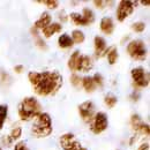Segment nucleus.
Listing matches in <instances>:
<instances>
[{"instance_id": "72a5a7b5", "label": "nucleus", "mask_w": 150, "mask_h": 150, "mask_svg": "<svg viewBox=\"0 0 150 150\" xmlns=\"http://www.w3.org/2000/svg\"><path fill=\"white\" fill-rule=\"evenodd\" d=\"M149 143H142L139 148H137V150H149Z\"/></svg>"}, {"instance_id": "cd10ccee", "label": "nucleus", "mask_w": 150, "mask_h": 150, "mask_svg": "<svg viewBox=\"0 0 150 150\" xmlns=\"http://www.w3.org/2000/svg\"><path fill=\"white\" fill-rule=\"evenodd\" d=\"M81 82H82V79H81L79 75L73 74L72 76H71V83L74 86L75 88L80 87V86H81Z\"/></svg>"}, {"instance_id": "f704fd0d", "label": "nucleus", "mask_w": 150, "mask_h": 150, "mask_svg": "<svg viewBox=\"0 0 150 150\" xmlns=\"http://www.w3.org/2000/svg\"><path fill=\"white\" fill-rule=\"evenodd\" d=\"M106 4L105 1H94V5H96L97 8H103V5Z\"/></svg>"}, {"instance_id": "393cba45", "label": "nucleus", "mask_w": 150, "mask_h": 150, "mask_svg": "<svg viewBox=\"0 0 150 150\" xmlns=\"http://www.w3.org/2000/svg\"><path fill=\"white\" fill-rule=\"evenodd\" d=\"M21 135H22L21 127H15V128L12 129L11 134H9V140L11 141H16V140H19L20 137H21Z\"/></svg>"}, {"instance_id": "1a4fd4ad", "label": "nucleus", "mask_w": 150, "mask_h": 150, "mask_svg": "<svg viewBox=\"0 0 150 150\" xmlns=\"http://www.w3.org/2000/svg\"><path fill=\"white\" fill-rule=\"evenodd\" d=\"M93 67H94V61H93L91 57L83 56V54L79 57V60H77V64H76V71L86 73V72L91 71Z\"/></svg>"}, {"instance_id": "20e7f679", "label": "nucleus", "mask_w": 150, "mask_h": 150, "mask_svg": "<svg viewBox=\"0 0 150 150\" xmlns=\"http://www.w3.org/2000/svg\"><path fill=\"white\" fill-rule=\"evenodd\" d=\"M127 52L134 60L142 61L147 58V47L141 39H135L128 43L127 45Z\"/></svg>"}, {"instance_id": "2f4dec72", "label": "nucleus", "mask_w": 150, "mask_h": 150, "mask_svg": "<svg viewBox=\"0 0 150 150\" xmlns=\"http://www.w3.org/2000/svg\"><path fill=\"white\" fill-rule=\"evenodd\" d=\"M37 45L39 46V49H40V50H46V49H47V46H46L45 42H44L40 37H37Z\"/></svg>"}, {"instance_id": "aec40b11", "label": "nucleus", "mask_w": 150, "mask_h": 150, "mask_svg": "<svg viewBox=\"0 0 150 150\" xmlns=\"http://www.w3.org/2000/svg\"><path fill=\"white\" fill-rule=\"evenodd\" d=\"M81 56V53L79 51H75L74 53L71 56L69 60H68V68L71 71L75 72L76 71V64H77V60H79V57Z\"/></svg>"}, {"instance_id": "9b49d317", "label": "nucleus", "mask_w": 150, "mask_h": 150, "mask_svg": "<svg viewBox=\"0 0 150 150\" xmlns=\"http://www.w3.org/2000/svg\"><path fill=\"white\" fill-rule=\"evenodd\" d=\"M61 30H62V25L60 23H57V22L56 23H51V24H49L47 27H45L43 29V35L46 38H50L57 33H60Z\"/></svg>"}, {"instance_id": "39448f33", "label": "nucleus", "mask_w": 150, "mask_h": 150, "mask_svg": "<svg viewBox=\"0 0 150 150\" xmlns=\"http://www.w3.org/2000/svg\"><path fill=\"white\" fill-rule=\"evenodd\" d=\"M133 83L136 88H146L149 84V74L143 67H135L131 72Z\"/></svg>"}, {"instance_id": "7ed1b4c3", "label": "nucleus", "mask_w": 150, "mask_h": 150, "mask_svg": "<svg viewBox=\"0 0 150 150\" xmlns=\"http://www.w3.org/2000/svg\"><path fill=\"white\" fill-rule=\"evenodd\" d=\"M34 136L36 137H46L52 133V120L47 113H39L35 118L34 126L31 128Z\"/></svg>"}, {"instance_id": "423d86ee", "label": "nucleus", "mask_w": 150, "mask_h": 150, "mask_svg": "<svg viewBox=\"0 0 150 150\" xmlns=\"http://www.w3.org/2000/svg\"><path fill=\"white\" fill-rule=\"evenodd\" d=\"M109 126L108 117L104 112H98L94 115V119L90 122V129L95 134H100Z\"/></svg>"}, {"instance_id": "a878e982", "label": "nucleus", "mask_w": 150, "mask_h": 150, "mask_svg": "<svg viewBox=\"0 0 150 150\" xmlns=\"http://www.w3.org/2000/svg\"><path fill=\"white\" fill-rule=\"evenodd\" d=\"M132 29H133L135 33H142V31H144V29H146V23H144V22H135V23L132 25Z\"/></svg>"}, {"instance_id": "b1692460", "label": "nucleus", "mask_w": 150, "mask_h": 150, "mask_svg": "<svg viewBox=\"0 0 150 150\" xmlns=\"http://www.w3.org/2000/svg\"><path fill=\"white\" fill-rule=\"evenodd\" d=\"M117 102H118V99H117V97L112 94H109L105 96V98H104V103H105V105L108 106V108H113L115 104H117Z\"/></svg>"}, {"instance_id": "dca6fc26", "label": "nucleus", "mask_w": 150, "mask_h": 150, "mask_svg": "<svg viewBox=\"0 0 150 150\" xmlns=\"http://www.w3.org/2000/svg\"><path fill=\"white\" fill-rule=\"evenodd\" d=\"M75 141H76V137L72 133H66V134L61 135V137H60V144H61L62 148L69 146L71 143H73Z\"/></svg>"}, {"instance_id": "0eeeda50", "label": "nucleus", "mask_w": 150, "mask_h": 150, "mask_svg": "<svg viewBox=\"0 0 150 150\" xmlns=\"http://www.w3.org/2000/svg\"><path fill=\"white\" fill-rule=\"evenodd\" d=\"M136 6V2L129 1V0H122L119 2V6L117 8V19L119 22H122L127 19L132 13L134 12Z\"/></svg>"}, {"instance_id": "c85d7f7f", "label": "nucleus", "mask_w": 150, "mask_h": 150, "mask_svg": "<svg viewBox=\"0 0 150 150\" xmlns=\"http://www.w3.org/2000/svg\"><path fill=\"white\" fill-rule=\"evenodd\" d=\"M93 80H94L95 84H96V87L98 86L99 88H102L103 87V83H104V81H103V76L100 74H95L94 76H93Z\"/></svg>"}, {"instance_id": "ddd939ff", "label": "nucleus", "mask_w": 150, "mask_h": 150, "mask_svg": "<svg viewBox=\"0 0 150 150\" xmlns=\"http://www.w3.org/2000/svg\"><path fill=\"white\" fill-rule=\"evenodd\" d=\"M100 30L106 35H111L114 30L113 20L111 18H103L100 20Z\"/></svg>"}, {"instance_id": "2eb2a0df", "label": "nucleus", "mask_w": 150, "mask_h": 150, "mask_svg": "<svg viewBox=\"0 0 150 150\" xmlns=\"http://www.w3.org/2000/svg\"><path fill=\"white\" fill-rule=\"evenodd\" d=\"M81 84H82V87L84 88V90H86L87 93H93L95 89H96V84H95L93 77H90V76L83 77Z\"/></svg>"}, {"instance_id": "473e14b6", "label": "nucleus", "mask_w": 150, "mask_h": 150, "mask_svg": "<svg viewBox=\"0 0 150 150\" xmlns=\"http://www.w3.org/2000/svg\"><path fill=\"white\" fill-rule=\"evenodd\" d=\"M14 150H28V148H27V146H25L24 142H19L18 144H15Z\"/></svg>"}, {"instance_id": "7c9ffc66", "label": "nucleus", "mask_w": 150, "mask_h": 150, "mask_svg": "<svg viewBox=\"0 0 150 150\" xmlns=\"http://www.w3.org/2000/svg\"><path fill=\"white\" fill-rule=\"evenodd\" d=\"M139 133H140V134H142V135L148 136V135H149V126H148L147 124H144V122H143V125L141 126V128H140Z\"/></svg>"}, {"instance_id": "f3484780", "label": "nucleus", "mask_w": 150, "mask_h": 150, "mask_svg": "<svg viewBox=\"0 0 150 150\" xmlns=\"http://www.w3.org/2000/svg\"><path fill=\"white\" fill-rule=\"evenodd\" d=\"M81 15H82V18H83V21H84L86 25H88V24H91V23H94V21H95V14H94V12H93L91 9H89V8H84Z\"/></svg>"}, {"instance_id": "f03ea898", "label": "nucleus", "mask_w": 150, "mask_h": 150, "mask_svg": "<svg viewBox=\"0 0 150 150\" xmlns=\"http://www.w3.org/2000/svg\"><path fill=\"white\" fill-rule=\"evenodd\" d=\"M42 113V106L35 97H25L19 105V117L23 121L35 119Z\"/></svg>"}, {"instance_id": "6e6552de", "label": "nucleus", "mask_w": 150, "mask_h": 150, "mask_svg": "<svg viewBox=\"0 0 150 150\" xmlns=\"http://www.w3.org/2000/svg\"><path fill=\"white\" fill-rule=\"evenodd\" d=\"M79 112L80 115L82 118V120L87 124H90L91 120L94 119L95 115V105L93 102L90 100H87L84 103H82L80 106H79Z\"/></svg>"}, {"instance_id": "4c0bfd02", "label": "nucleus", "mask_w": 150, "mask_h": 150, "mask_svg": "<svg viewBox=\"0 0 150 150\" xmlns=\"http://www.w3.org/2000/svg\"><path fill=\"white\" fill-rule=\"evenodd\" d=\"M81 150H87V149H86V148H82V149H81Z\"/></svg>"}, {"instance_id": "9d476101", "label": "nucleus", "mask_w": 150, "mask_h": 150, "mask_svg": "<svg viewBox=\"0 0 150 150\" xmlns=\"http://www.w3.org/2000/svg\"><path fill=\"white\" fill-rule=\"evenodd\" d=\"M95 44V54L97 58L103 57L104 54H106V52L109 51V49H106V42L105 39L100 36H96L94 40Z\"/></svg>"}, {"instance_id": "6ab92c4d", "label": "nucleus", "mask_w": 150, "mask_h": 150, "mask_svg": "<svg viewBox=\"0 0 150 150\" xmlns=\"http://www.w3.org/2000/svg\"><path fill=\"white\" fill-rule=\"evenodd\" d=\"M118 51L115 47H109V51H108V61L110 65H114L117 61H118Z\"/></svg>"}, {"instance_id": "a211bd4d", "label": "nucleus", "mask_w": 150, "mask_h": 150, "mask_svg": "<svg viewBox=\"0 0 150 150\" xmlns=\"http://www.w3.org/2000/svg\"><path fill=\"white\" fill-rule=\"evenodd\" d=\"M142 125H143L142 119H141L137 114H133L131 118V126H132V128H133V131L139 133V131H140V128H141Z\"/></svg>"}, {"instance_id": "bb28decb", "label": "nucleus", "mask_w": 150, "mask_h": 150, "mask_svg": "<svg viewBox=\"0 0 150 150\" xmlns=\"http://www.w3.org/2000/svg\"><path fill=\"white\" fill-rule=\"evenodd\" d=\"M40 4H44L49 9H56L57 7L59 6V2L56 0H45V1H38Z\"/></svg>"}, {"instance_id": "4be33fe9", "label": "nucleus", "mask_w": 150, "mask_h": 150, "mask_svg": "<svg viewBox=\"0 0 150 150\" xmlns=\"http://www.w3.org/2000/svg\"><path fill=\"white\" fill-rule=\"evenodd\" d=\"M72 40L76 44H81L84 42V34L81 30H74L72 33Z\"/></svg>"}, {"instance_id": "c756f323", "label": "nucleus", "mask_w": 150, "mask_h": 150, "mask_svg": "<svg viewBox=\"0 0 150 150\" xmlns=\"http://www.w3.org/2000/svg\"><path fill=\"white\" fill-rule=\"evenodd\" d=\"M82 149V147H81V144H80V142L76 140L75 142L73 143H71L69 146H67V147H65L64 150H81Z\"/></svg>"}, {"instance_id": "c9c22d12", "label": "nucleus", "mask_w": 150, "mask_h": 150, "mask_svg": "<svg viewBox=\"0 0 150 150\" xmlns=\"http://www.w3.org/2000/svg\"><path fill=\"white\" fill-rule=\"evenodd\" d=\"M14 69H15V72H16V73H21V72L23 71V66H22V65L15 66V68H14Z\"/></svg>"}, {"instance_id": "e433bc0d", "label": "nucleus", "mask_w": 150, "mask_h": 150, "mask_svg": "<svg viewBox=\"0 0 150 150\" xmlns=\"http://www.w3.org/2000/svg\"><path fill=\"white\" fill-rule=\"evenodd\" d=\"M141 4H142V5H146V6H149L150 1H148V0H146V1H144V0H143V1H141Z\"/></svg>"}, {"instance_id": "58836bf2", "label": "nucleus", "mask_w": 150, "mask_h": 150, "mask_svg": "<svg viewBox=\"0 0 150 150\" xmlns=\"http://www.w3.org/2000/svg\"><path fill=\"white\" fill-rule=\"evenodd\" d=\"M0 150H2V149H1V148H0Z\"/></svg>"}, {"instance_id": "5701e85b", "label": "nucleus", "mask_w": 150, "mask_h": 150, "mask_svg": "<svg viewBox=\"0 0 150 150\" xmlns=\"http://www.w3.org/2000/svg\"><path fill=\"white\" fill-rule=\"evenodd\" d=\"M69 18L72 20V22L74 24H76V25H86V23L83 21V18H82V15L80 13H71Z\"/></svg>"}, {"instance_id": "f257e3e1", "label": "nucleus", "mask_w": 150, "mask_h": 150, "mask_svg": "<svg viewBox=\"0 0 150 150\" xmlns=\"http://www.w3.org/2000/svg\"><path fill=\"white\" fill-rule=\"evenodd\" d=\"M28 79L35 93L44 97L56 95L62 86V76L58 72H30Z\"/></svg>"}, {"instance_id": "412c9836", "label": "nucleus", "mask_w": 150, "mask_h": 150, "mask_svg": "<svg viewBox=\"0 0 150 150\" xmlns=\"http://www.w3.org/2000/svg\"><path fill=\"white\" fill-rule=\"evenodd\" d=\"M7 114H8V106L7 105H0V131L4 127V124L6 122L7 119Z\"/></svg>"}, {"instance_id": "4468645a", "label": "nucleus", "mask_w": 150, "mask_h": 150, "mask_svg": "<svg viewBox=\"0 0 150 150\" xmlns=\"http://www.w3.org/2000/svg\"><path fill=\"white\" fill-rule=\"evenodd\" d=\"M58 45L61 49H69V47H72L74 45V42L72 40L71 36H68L67 34H62L58 38Z\"/></svg>"}, {"instance_id": "f8f14e48", "label": "nucleus", "mask_w": 150, "mask_h": 150, "mask_svg": "<svg viewBox=\"0 0 150 150\" xmlns=\"http://www.w3.org/2000/svg\"><path fill=\"white\" fill-rule=\"evenodd\" d=\"M51 22H52V18H51V15L49 14V13H43L40 16H39V19L35 22V29H44L45 27H47L49 24H51Z\"/></svg>"}]
</instances>
